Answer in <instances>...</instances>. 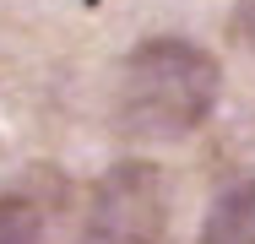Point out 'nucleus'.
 <instances>
[{
    "mask_svg": "<svg viewBox=\"0 0 255 244\" xmlns=\"http://www.w3.org/2000/svg\"><path fill=\"white\" fill-rule=\"evenodd\" d=\"M223 71L206 49L185 38H147L120 65L114 125L125 141H179L217 103Z\"/></svg>",
    "mask_w": 255,
    "mask_h": 244,
    "instance_id": "f257e3e1",
    "label": "nucleus"
},
{
    "mask_svg": "<svg viewBox=\"0 0 255 244\" xmlns=\"http://www.w3.org/2000/svg\"><path fill=\"white\" fill-rule=\"evenodd\" d=\"M163 174L152 163H114L93 190L82 244H163Z\"/></svg>",
    "mask_w": 255,
    "mask_h": 244,
    "instance_id": "f03ea898",
    "label": "nucleus"
},
{
    "mask_svg": "<svg viewBox=\"0 0 255 244\" xmlns=\"http://www.w3.org/2000/svg\"><path fill=\"white\" fill-rule=\"evenodd\" d=\"M201 244H255V185H234L206 212Z\"/></svg>",
    "mask_w": 255,
    "mask_h": 244,
    "instance_id": "7ed1b4c3",
    "label": "nucleus"
},
{
    "mask_svg": "<svg viewBox=\"0 0 255 244\" xmlns=\"http://www.w3.org/2000/svg\"><path fill=\"white\" fill-rule=\"evenodd\" d=\"M0 244H44V217L33 212V201L0 195Z\"/></svg>",
    "mask_w": 255,
    "mask_h": 244,
    "instance_id": "20e7f679",
    "label": "nucleus"
}]
</instances>
